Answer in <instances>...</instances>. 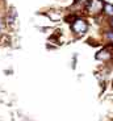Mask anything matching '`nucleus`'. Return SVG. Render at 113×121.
Listing matches in <instances>:
<instances>
[{"label": "nucleus", "mask_w": 113, "mask_h": 121, "mask_svg": "<svg viewBox=\"0 0 113 121\" xmlns=\"http://www.w3.org/2000/svg\"><path fill=\"white\" fill-rule=\"evenodd\" d=\"M101 15L105 16L107 18L113 17V4L108 3V1H104V7H103V12Z\"/></svg>", "instance_id": "423d86ee"}, {"label": "nucleus", "mask_w": 113, "mask_h": 121, "mask_svg": "<svg viewBox=\"0 0 113 121\" xmlns=\"http://www.w3.org/2000/svg\"><path fill=\"white\" fill-rule=\"evenodd\" d=\"M104 1L105 0H87L82 7V13L86 16H91L93 18L99 17L103 12Z\"/></svg>", "instance_id": "f03ea898"}, {"label": "nucleus", "mask_w": 113, "mask_h": 121, "mask_svg": "<svg viewBox=\"0 0 113 121\" xmlns=\"http://www.w3.org/2000/svg\"><path fill=\"white\" fill-rule=\"evenodd\" d=\"M76 57H78V54H74V57H72V69H75V65H76Z\"/></svg>", "instance_id": "6e6552de"}, {"label": "nucleus", "mask_w": 113, "mask_h": 121, "mask_svg": "<svg viewBox=\"0 0 113 121\" xmlns=\"http://www.w3.org/2000/svg\"><path fill=\"white\" fill-rule=\"evenodd\" d=\"M96 60H100L103 63H108L113 59V46H107L104 45L103 48L96 53L95 55Z\"/></svg>", "instance_id": "7ed1b4c3"}, {"label": "nucleus", "mask_w": 113, "mask_h": 121, "mask_svg": "<svg viewBox=\"0 0 113 121\" xmlns=\"http://www.w3.org/2000/svg\"><path fill=\"white\" fill-rule=\"evenodd\" d=\"M107 26H108V28H110V29L113 30V17L108 18V24H107Z\"/></svg>", "instance_id": "0eeeda50"}, {"label": "nucleus", "mask_w": 113, "mask_h": 121, "mask_svg": "<svg viewBox=\"0 0 113 121\" xmlns=\"http://www.w3.org/2000/svg\"><path fill=\"white\" fill-rule=\"evenodd\" d=\"M101 38H103V42L107 46H113V30L110 28H105L103 30V34H101Z\"/></svg>", "instance_id": "39448f33"}, {"label": "nucleus", "mask_w": 113, "mask_h": 121, "mask_svg": "<svg viewBox=\"0 0 113 121\" xmlns=\"http://www.w3.org/2000/svg\"><path fill=\"white\" fill-rule=\"evenodd\" d=\"M68 26H70L71 33L75 36V38H82V37H84L88 33L89 22L83 15L78 13V15L68 22Z\"/></svg>", "instance_id": "f257e3e1"}, {"label": "nucleus", "mask_w": 113, "mask_h": 121, "mask_svg": "<svg viewBox=\"0 0 113 121\" xmlns=\"http://www.w3.org/2000/svg\"><path fill=\"white\" fill-rule=\"evenodd\" d=\"M3 21L5 25H13L17 21V11H16L13 7H11V8L5 12V15H4V17H3Z\"/></svg>", "instance_id": "20e7f679"}, {"label": "nucleus", "mask_w": 113, "mask_h": 121, "mask_svg": "<svg viewBox=\"0 0 113 121\" xmlns=\"http://www.w3.org/2000/svg\"><path fill=\"white\" fill-rule=\"evenodd\" d=\"M1 28H3V17L0 15V36H1Z\"/></svg>", "instance_id": "1a4fd4ad"}]
</instances>
